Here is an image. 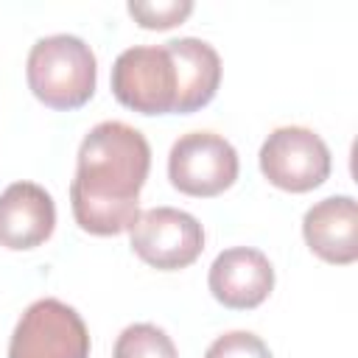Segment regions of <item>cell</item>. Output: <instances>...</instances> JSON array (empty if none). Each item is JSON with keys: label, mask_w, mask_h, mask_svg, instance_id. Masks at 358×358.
Instances as JSON below:
<instances>
[{"label": "cell", "mask_w": 358, "mask_h": 358, "mask_svg": "<svg viewBox=\"0 0 358 358\" xmlns=\"http://www.w3.org/2000/svg\"><path fill=\"white\" fill-rule=\"evenodd\" d=\"M308 249L324 263L347 266L358 257V207L352 196H327L302 218Z\"/></svg>", "instance_id": "10"}, {"label": "cell", "mask_w": 358, "mask_h": 358, "mask_svg": "<svg viewBox=\"0 0 358 358\" xmlns=\"http://www.w3.org/2000/svg\"><path fill=\"white\" fill-rule=\"evenodd\" d=\"M8 358H90V333L76 308L45 296L25 308L11 341Z\"/></svg>", "instance_id": "3"}, {"label": "cell", "mask_w": 358, "mask_h": 358, "mask_svg": "<svg viewBox=\"0 0 358 358\" xmlns=\"http://www.w3.org/2000/svg\"><path fill=\"white\" fill-rule=\"evenodd\" d=\"M238 151L215 131H187L168 154L171 185L196 199H210L229 190L238 179Z\"/></svg>", "instance_id": "5"}, {"label": "cell", "mask_w": 358, "mask_h": 358, "mask_svg": "<svg viewBox=\"0 0 358 358\" xmlns=\"http://www.w3.org/2000/svg\"><path fill=\"white\" fill-rule=\"evenodd\" d=\"M25 78L36 101L50 109L70 112L84 106L98 81L92 48L73 34H50L34 42L25 62Z\"/></svg>", "instance_id": "2"}, {"label": "cell", "mask_w": 358, "mask_h": 358, "mask_svg": "<svg viewBox=\"0 0 358 358\" xmlns=\"http://www.w3.org/2000/svg\"><path fill=\"white\" fill-rule=\"evenodd\" d=\"M193 11V3L190 0H162V3H143V0H131L129 3V14L134 17V22L140 28H157V31H165V28H173L179 25L187 14Z\"/></svg>", "instance_id": "13"}, {"label": "cell", "mask_w": 358, "mask_h": 358, "mask_svg": "<svg viewBox=\"0 0 358 358\" xmlns=\"http://www.w3.org/2000/svg\"><path fill=\"white\" fill-rule=\"evenodd\" d=\"M112 358H179L173 338L151 324V322H137L123 327V333L115 341Z\"/></svg>", "instance_id": "12"}, {"label": "cell", "mask_w": 358, "mask_h": 358, "mask_svg": "<svg viewBox=\"0 0 358 358\" xmlns=\"http://www.w3.org/2000/svg\"><path fill=\"white\" fill-rule=\"evenodd\" d=\"M151 145L123 120L92 126L81 145L70 182L76 224L90 235L129 232L140 215V190L148 179Z\"/></svg>", "instance_id": "1"}, {"label": "cell", "mask_w": 358, "mask_h": 358, "mask_svg": "<svg viewBox=\"0 0 358 358\" xmlns=\"http://www.w3.org/2000/svg\"><path fill=\"white\" fill-rule=\"evenodd\" d=\"M131 252L159 271H179L196 263L204 249V229L196 215L176 207H151L129 229Z\"/></svg>", "instance_id": "7"}, {"label": "cell", "mask_w": 358, "mask_h": 358, "mask_svg": "<svg viewBox=\"0 0 358 358\" xmlns=\"http://www.w3.org/2000/svg\"><path fill=\"white\" fill-rule=\"evenodd\" d=\"M204 358H271V350L249 330H229L207 347Z\"/></svg>", "instance_id": "14"}, {"label": "cell", "mask_w": 358, "mask_h": 358, "mask_svg": "<svg viewBox=\"0 0 358 358\" xmlns=\"http://www.w3.org/2000/svg\"><path fill=\"white\" fill-rule=\"evenodd\" d=\"M333 159L327 143L305 126H280L260 145L263 176L288 193H308L330 176Z\"/></svg>", "instance_id": "6"}, {"label": "cell", "mask_w": 358, "mask_h": 358, "mask_svg": "<svg viewBox=\"0 0 358 358\" xmlns=\"http://www.w3.org/2000/svg\"><path fill=\"white\" fill-rule=\"evenodd\" d=\"M56 204L36 182H14L0 193V246L11 252L36 249L53 235Z\"/></svg>", "instance_id": "9"}, {"label": "cell", "mask_w": 358, "mask_h": 358, "mask_svg": "<svg viewBox=\"0 0 358 358\" xmlns=\"http://www.w3.org/2000/svg\"><path fill=\"white\" fill-rule=\"evenodd\" d=\"M207 285L224 308L252 310L268 299L274 288V266L260 249L232 246L215 255Z\"/></svg>", "instance_id": "8"}, {"label": "cell", "mask_w": 358, "mask_h": 358, "mask_svg": "<svg viewBox=\"0 0 358 358\" xmlns=\"http://www.w3.org/2000/svg\"><path fill=\"white\" fill-rule=\"evenodd\" d=\"M173 67H176V115H190L207 106L221 84V56L218 50L196 36H179L165 42Z\"/></svg>", "instance_id": "11"}, {"label": "cell", "mask_w": 358, "mask_h": 358, "mask_svg": "<svg viewBox=\"0 0 358 358\" xmlns=\"http://www.w3.org/2000/svg\"><path fill=\"white\" fill-rule=\"evenodd\" d=\"M115 98L140 115H168L176 109V67L165 45L126 48L112 64Z\"/></svg>", "instance_id": "4"}]
</instances>
